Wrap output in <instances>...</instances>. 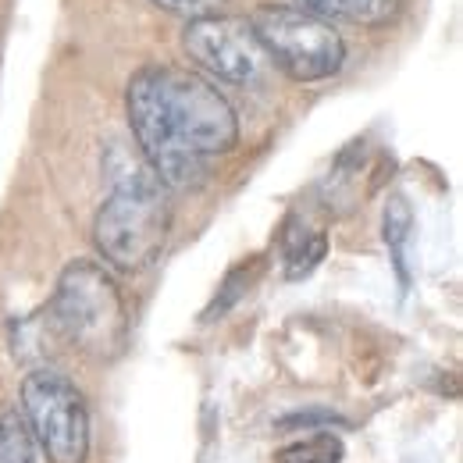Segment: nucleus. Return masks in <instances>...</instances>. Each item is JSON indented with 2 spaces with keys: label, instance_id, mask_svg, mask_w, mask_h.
Masks as SVG:
<instances>
[{
  "label": "nucleus",
  "instance_id": "9d476101",
  "mask_svg": "<svg viewBox=\"0 0 463 463\" xmlns=\"http://www.w3.org/2000/svg\"><path fill=\"white\" fill-rule=\"evenodd\" d=\"M410 235H413V218H410V207H406V200H392L389 203V211H385V242H389V250H392V260H396V271H400V279L406 282V275H410V268H406V242H410Z\"/></svg>",
  "mask_w": 463,
  "mask_h": 463
},
{
  "label": "nucleus",
  "instance_id": "423d86ee",
  "mask_svg": "<svg viewBox=\"0 0 463 463\" xmlns=\"http://www.w3.org/2000/svg\"><path fill=\"white\" fill-rule=\"evenodd\" d=\"M182 47L196 68H203L211 79H222L232 86L253 82L268 61L253 36L250 18H235L222 11L193 18L182 33Z\"/></svg>",
  "mask_w": 463,
  "mask_h": 463
},
{
  "label": "nucleus",
  "instance_id": "7ed1b4c3",
  "mask_svg": "<svg viewBox=\"0 0 463 463\" xmlns=\"http://www.w3.org/2000/svg\"><path fill=\"white\" fill-rule=\"evenodd\" d=\"M54 335L97 364H111L128 346V310L115 275L97 260H71L51 296Z\"/></svg>",
  "mask_w": 463,
  "mask_h": 463
},
{
  "label": "nucleus",
  "instance_id": "6e6552de",
  "mask_svg": "<svg viewBox=\"0 0 463 463\" xmlns=\"http://www.w3.org/2000/svg\"><path fill=\"white\" fill-rule=\"evenodd\" d=\"M0 463H36V442L18 410H0Z\"/></svg>",
  "mask_w": 463,
  "mask_h": 463
},
{
  "label": "nucleus",
  "instance_id": "39448f33",
  "mask_svg": "<svg viewBox=\"0 0 463 463\" xmlns=\"http://www.w3.org/2000/svg\"><path fill=\"white\" fill-rule=\"evenodd\" d=\"M22 417L36 449L51 463H86L90 457V410L75 382L51 367H36L22 382Z\"/></svg>",
  "mask_w": 463,
  "mask_h": 463
},
{
  "label": "nucleus",
  "instance_id": "f257e3e1",
  "mask_svg": "<svg viewBox=\"0 0 463 463\" xmlns=\"http://www.w3.org/2000/svg\"><path fill=\"white\" fill-rule=\"evenodd\" d=\"M125 111L146 168L165 185H196L207 168L239 143V118L222 90L172 64H150L132 75Z\"/></svg>",
  "mask_w": 463,
  "mask_h": 463
},
{
  "label": "nucleus",
  "instance_id": "f03ea898",
  "mask_svg": "<svg viewBox=\"0 0 463 463\" xmlns=\"http://www.w3.org/2000/svg\"><path fill=\"white\" fill-rule=\"evenodd\" d=\"M168 232L172 203L165 182L150 168H128L118 175L93 222V242L100 257L118 271L136 275L161 257Z\"/></svg>",
  "mask_w": 463,
  "mask_h": 463
},
{
  "label": "nucleus",
  "instance_id": "f8f14e48",
  "mask_svg": "<svg viewBox=\"0 0 463 463\" xmlns=\"http://www.w3.org/2000/svg\"><path fill=\"white\" fill-rule=\"evenodd\" d=\"M157 7L172 11V14H182V18H203V14H218L229 0H154Z\"/></svg>",
  "mask_w": 463,
  "mask_h": 463
},
{
  "label": "nucleus",
  "instance_id": "1a4fd4ad",
  "mask_svg": "<svg viewBox=\"0 0 463 463\" xmlns=\"http://www.w3.org/2000/svg\"><path fill=\"white\" fill-rule=\"evenodd\" d=\"M343 442L335 439V435H328V431H321V435H314V439H303V442H292L286 446L275 463H343Z\"/></svg>",
  "mask_w": 463,
  "mask_h": 463
},
{
  "label": "nucleus",
  "instance_id": "20e7f679",
  "mask_svg": "<svg viewBox=\"0 0 463 463\" xmlns=\"http://www.w3.org/2000/svg\"><path fill=\"white\" fill-rule=\"evenodd\" d=\"M253 36L264 58L275 61L296 82H325L339 75L346 61V43L339 29L296 4H264L250 14Z\"/></svg>",
  "mask_w": 463,
  "mask_h": 463
},
{
  "label": "nucleus",
  "instance_id": "9b49d317",
  "mask_svg": "<svg viewBox=\"0 0 463 463\" xmlns=\"http://www.w3.org/2000/svg\"><path fill=\"white\" fill-rule=\"evenodd\" d=\"M321 257H325V235H303V239L289 242V250H286V271H289V279L307 275Z\"/></svg>",
  "mask_w": 463,
  "mask_h": 463
},
{
  "label": "nucleus",
  "instance_id": "0eeeda50",
  "mask_svg": "<svg viewBox=\"0 0 463 463\" xmlns=\"http://www.w3.org/2000/svg\"><path fill=\"white\" fill-rule=\"evenodd\" d=\"M328 22H353V25H385L400 14L403 0H296Z\"/></svg>",
  "mask_w": 463,
  "mask_h": 463
}]
</instances>
